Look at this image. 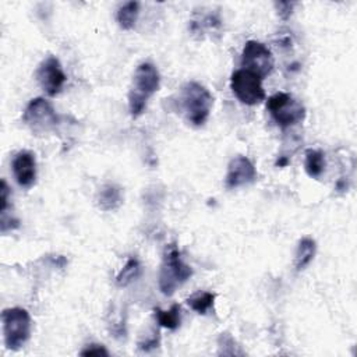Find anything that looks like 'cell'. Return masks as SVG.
Here are the masks:
<instances>
[{
	"mask_svg": "<svg viewBox=\"0 0 357 357\" xmlns=\"http://www.w3.org/2000/svg\"><path fill=\"white\" fill-rule=\"evenodd\" d=\"M141 275V264L137 258L131 257L127 260L126 265L122 268V271L116 276V283L120 288H124L134 282Z\"/></svg>",
	"mask_w": 357,
	"mask_h": 357,
	"instance_id": "d6986e66",
	"label": "cell"
},
{
	"mask_svg": "<svg viewBox=\"0 0 357 357\" xmlns=\"http://www.w3.org/2000/svg\"><path fill=\"white\" fill-rule=\"evenodd\" d=\"M23 122L34 134H45L56 128L59 116L49 101L45 98H35L27 105Z\"/></svg>",
	"mask_w": 357,
	"mask_h": 357,
	"instance_id": "8992f818",
	"label": "cell"
},
{
	"mask_svg": "<svg viewBox=\"0 0 357 357\" xmlns=\"http://www.w3.org/2000/svg\"><path fill=\"white\" fill-rule=\"evenodd\" d=\"M12 170L16 182L24 188L30 189L37 182V159L31 151H20L15 155L12 160Z\"/></svg>",
	"mask_w": 357,
	"mask_h": 357,
	"instance_id": "8fae6325",
	"label": "cell"
},
{
	"mask_svg": "<svg viewBox=\"0 0 357 357\" xmlns=\"http://www.w3.org/2000/svg\"><path fill=\"white\" fill-rule=\"evenodd\" d=\"M123 203L122 199V192L119 188L113 186V185H108L105 186L98 197V207L102 211H113L116 208H119Z\"/></svg>",
	"mask_w": 357,
	"mask_h": 357,
	"instance_id": "2e32d148",
	"label": "cell"
},
{
	"mask_svg": "<svg viewBox=\"0 0 357 357\" xmlns=\"http://www.w3.org/2000/svg\"><path fill=\"white\" fill-rule=\"evenodd\" d=\"M231 88L236 98L249 106L261 103L265 99L263 80L244 69L236 70L231 77Z\"/></svg>",
	"mask_w": 357,
	"mask_h": 357,
	"instance_id": "52a82bcc",
	"label": "cell"
},
{
	"mask_svg": "<svg viewBox=\"0 0 357 357\" xmlns=\"http://www.w3.org/2000/svg\"><path fill=\"white\" fill-rule=\"evenodd\" d=\"M190 31L200 38H204L206 34H218L221 35L222 31V22L218 13H208L200 17H194L190 22Z\"/></svg>",
	"mask_w": 357,
	"mask_h": 357,
	"instance_id": "7c38bea8",
	"label": "cell"
},
{
	"mask_svg": "<svg viewBox=\"0 0 357 357\" xmlns=\"http://www.w3.org/2000/svg\"><path fill=\"white\" fill-rule=\"evenodd\" d=\"M153 313H155V318L160 326L167 328L170 331H174L181 326L182 313H181V306L178 304H173L167 311L155 308Z\"/></svg>",
	"mask_w": 357,
	"mask_h": 357,
	"instance_id": "5bb4252c",
	"label": "cell"
},
{
	"mask_svg": "<svg viewBox=\"0 0 357 357\" xmlns=\"http://www.w3.org/2000/svg\"><path fill=\"white\" fill-rule=\"evenodd\" d=\"M178 103H181L182 112L185 113L188 122L194 127H201L207 123L211 115L214 97L203 84L189 81L181 90Z\"/></svg>",
	"mask_w": 357,
	"mask_h": 357,
	"instance_id": "6da1fadb",
	"label": "cell"
},
{
	"mask_svg": "<svg viewBox=\"0 0 357 357\" xmlns=\"http://www.w3.org/2000/svg\"><path fill=\"white\" fill-rule=\"evenodd\" d=\"M2 322L6 347L10 350L22 349L31 336L33 321L28 311L20 307L6 308L2 313Z\"/></svg>",
	"mask_w": 357,
	"mask_h": 357,
	"instance_id": "277c9868",
	"label": "cell"
},
{
	"mask_svg": "<svg viewBox=\"0 0 357 357\" xmlns=\"http://www.w3.org/2000/svg\"><path fill=\"white\" fill-rule=\"evenodd\" d=\"M159 346V332L153 331L152 335L145 336L142 340L138 342V349L144 351H149L152 349H156Z\"/></svg>",
	"mask_w": 357,
	"mask_h": 357,
	"instance_id": "ffe728a7",
	"label": "cell"
},
{
	"mask_svg": "<svg viewBox=\"0 0 357 357\" xmlns=\"http://www.w3.org/2000/svg\"><path fill=\"white\" fill-rule=\"evenodd\" d=\"M193 275L192 267H189L181 256L176 244H169L165 249L163 261L159 272V289L165 296H172L178 286L188 282Z\"/></svg>",
	"mask_w": 357,
	"mask_h": 357,
	"instance_id": "3957f363",
	"label": "cell"
},
{
	"mask_svg": "<svg viewBox=\"0 0 357 357\" xmlns=\"http://www.w3.org/2000/svg\"><path fill=\"white\" fill-rule=\"evenodd\" d=\"M37 81L49 95L56 97L65 87L67 77L56 56H48L37 70Z\"/></svg>",
	"mask_w": 357,
	"mask_h": 357,
	"instance_id": "9c48e42d",
	"label": "cell"
},
{
	"mask_svg": "<svg viewBox=\"0 0 357 357\" xmlns=\"http://www.w3.org/2000/svg\"><path fill=\"white\" fill-rule=\"evenodd\" d=\"M267 110L274 122L282 127H290L301 123L306 117V108L301 102L286 92H276L267 101Z\"/></svg>",
	"mask_w": 357,
	"mask_h": 357,
	"instance_id": "5b68a950",
	"label": "cell"
},
{
	"mask_svg": "<svg viewBox=\"0 0 357 357\" xmlns=\"http://www.w3.org/2000/svg\"><path fill=\"white\" fill-rule=\"evenodd\" d=\"M315 251H317V244L313 239L303 238L299 242L296 256H294V267L297 272L306 269L310 265V263L315 256Z\"/></svg>",
	"mask_w": 357,
	"mask_h": 357,
	"instance_id": "4fadbf2b",
	"label": "cell"
},
{
	"mask_svg": "<svg viewBox=\"0 0 357 357\" xmlns=\"http://www.w3.org/2000/svg\"><path fill=\"white\" fill-rule=\"evenodd\" d=\"M304 169L313 178H318L325 170V155L318 149H307Z\"/></svg>",
	"mask_w": 357,
	"mask_h": 357,
	"instance_id": "ac0fdd59",
	"label": "cell"
},
{
	"mask_svg": "<svg viewBox=\"0 0 357 357\" xmlns=\"http://www.w3.org/2000/svg\"><path fill=\"white\" fill-rule=\"evenodd\" d=\"M296 6V3H290V2H279V3H275V8L278 10V15L282 20H288L290 16H292V12H293V8Z\"/></svg>",
	"mask_w": 357,
	"mask_h": 357,
	"instance_id": "44dd1931",
	"label": "cell"
},
{
	"mask_svg": "<svg viewBox=\"0 0 357 357\" xmlns=\"http://www.w3.org/2000/svg\"><path fill=\"white\" fill-rule=\"evenodd\" d=\"M285 165H288V159H285V158H282L281 160L276 162V166H285Z\"/></svg>",
	"mask_w": 357,
	"mask_h": 357,
	"instance_id": "603a6c76",
	"label": "cell"
},
{
	"mask_svg": "<svg viewBox=\"0 0 357 357\" xmlns=\"http://www.w3.org/2000/svg\"><path fill=\"white\" fill-rule=\"evenodd\" d=\"M257 170L253 162L243 155L233 158L228 166L225 185L228 189H239L253 185L257 181Z\"/></svg>",
	"mask_w": 357,
	"mask_h": 357,
	"instance_id": "30bf717a",
	"label": "cell"
},
{
	"mask_svg": "<svg viewBox=\"0 0 357 357\" xmlns=\"http://www.w3.org/2000/svg\"><path fill=\"white\" fill-rule=\"evenodd\" d=\"M81 356H109V351L102 344H88L81 353Z\"/></svg>",
	"mask_w": 357,
	"mask_h": 357,
	"instance_id": "7402d4cb",
	"label": "cell"
},
{
	"mask_svg": "<svg viewBox=\"0 0 357 357\" xmlns=\"http://www.w3.org/2000/svg\"><path fill=\"white\" fill-rule=\"evenodd\" d=\"M159 72L151 63H141L133 76V84L128 92V110L133 117L144 113L148 99L159 90Z\"/></svg>",
	"mask_w": 357,
	"mask_h": 357,
	"instance_id": "7a4b0ae2",
	"label": "cell"
},
{
	"mask_svg": "<svg viewBox=\"0 0 357 357\" xmlns=\"http://www.w3.org/2000/svg\"><path fill=\"white\" fill-rule=\"evenodd\" d=\"M274 56L269 48L258 41H249L244 45L242 53V67L253 74L258 76L261 80L268 77L274 70Z\"/></svg>",
	"mask_w": 357,
	"mask_h": 357,
	"instance_id": "ba28073f",
	"label": "cell"
},
{
	"mask_svg": "<svg viewBox=\"0 0 357 357\" xmlns=\"http://www.w3.org/2000/svg\"><path fill=\"white\" fill-rule=\"evenodd\" d=\"M140 15V3L138 2H127L124 3L116 15L117 23L120 26L122 30L124 31H130L134 28L137 19Z\"/></svg>",
	"mask_w": 357,
	"mask_h": 357,
	"instance_id": "9a60e30c",
	"label": "cell"
},
{
	"mask_svg": "<svg viewBox=\"0 0 357 357\" xmlns=\"http://www.w3.org/2000/svg\"><path fill=\"white\" fill-rule=\"evenodd\" d=\"M186 303L190 306L192 310H194L196 313L206 315L208 314L213 308H214V303H215V294L211 292H206V290H200L194 294H192L190 297H188Z\"/></svg>",
	"mask_w": 357,
	"mask_h": 357,
	"instance_id": "e0dca14e",
	"label": "cell"
}]
</instances>
